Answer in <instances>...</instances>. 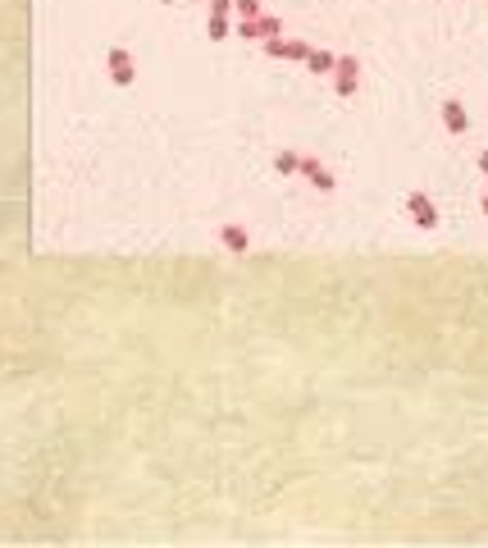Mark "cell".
<instances>
[{"label":"cell","mask_w":488,"mask_h":548,"mask_svg":"<svg viewBox=\"0 0 488 548\" xmlns=\"http://www.w3.org/2000/svg\"><path fill=\"white\" fill-rule=\"evenodd\" d=\"M105 65H110V83H114V87H132L137 65H132V51H128V46H110Z\"/></svg>","instance_id":"obj_1"},{"label":"cell","mask_w":488,"mask_h":548,"mask_svg":"<svg viewBox=\"0 0 488 548\" xmlns=\"http://www.w3.org/2000/svg\"><path fill=\"white\" fill-rule=\"evenodd\" d=\"M360 87V65L351 55H338V69H333V92L338 96H351Z\"/></svg>","instance_id":"obj_2"},{"label":"cell","mask_w":488,"mask_h":548,"mask_svg":"<svg viewBox=\"0 0 488 548\" xmlns=\"http://www.w3.org/2000/svg\"><path fill=\"white\" fill-rule=\"evenodd\" d=\"M406 210H411V219L420 229H438V206L424 197V192H411V197H406Z\"/></svg>","instance_id":"obj_3"},{"label":"cell","mask_w":488,"mask_h":548,"mask_svg":"<svg viewBox=\"0 0 488 548\" xmlns=\"http://www.w3.org/2000/svg\"><path fill=\"white\" fill-rule=\"evenodd\" d=\"M261 46H265L270 60H306V55H311L306 42H283V37H270V42H261Z\"/></svg>","instance_id":"obj_4"},{"label":"cell","mask_w":488,"mask_h":548,"mask_svg":"<svg viewBox=\"0 0 488 548\" xmlns=\"http://www.w3.org/2000/svg\"><path fill=\"white\" fill-rule=\"evenodd\" d=\"M302 174L311 178V183L320 187V192H333V187H338V178L329 174V169H324V164H320V160H315V155H302Z\"/></svg>","instance_id":"obj_5"},{"label":"cell","mask_w":488,"mask_h":548,"mask_svg":"<svg viewBox=\"0 0 488 548\" xmlns=\"http://www.w3.org/2000/svg\"><path fill=\"white\" fill-rule=\"evenodd\" d=\"M219 242H224L233 256H242V252L251 247V233L242 229V224H224V229H219Z\"/></svg>","instance_id":"obj_6"},{"label":"cell","mask_w":488,"mask_h":548,"mask_svg":"<svg viewBox=\"0 0 488 548\" xmlns=\"http://www.w3.org/2000/svg\"><path fill=\"white\" fill-rule=\"evenodd\" d=\"M443 123H447V132H466L470 128L466 105H461V101H443Z\"/></svg>","instance_id":"obj_7"},{"label":"cell","mask_w":488,"mask_h":548,"mask_svg":"<svg viewBox=\"0 0 488 548\" xmlns=\"http://www.w3.org/2000/svg\"><path fill=\"white\" fill-rule=\"evenodd\" d=\"M306 65H311V74H333L338 55L333 51H311V55H306Z\"/></svg>","instance_id":"obj_8"},{"label":"cell","mask_w":488,"mask_h":548,"mask_svg":"<svg viewBox=\"0 0 488 548\" xmlns=\"http://www.w3.org/2000/svg\"><path fill=\"white\" fill-rule=\"evenodd\" d=\"M274 169H279V174H302V155L297 151H279L274 155Z\"/></svg>","instance_id":"obj_9"},{"label":"cell","mask_w":488,"mask_h":548,"mask_svg":"<svg viewBox=\"0 0 488 548\" xmlns=\"http://www.w3.org/2000/svg\"><path fill=\"white\" fill-rule=\"evenodd\" d=\"M283 33V23L274 19V14H261V42H270V37H279Z\"/></svg>","instance_id":"obj_10"},{"label":"cell","mask_w":488,"mask_h":548,"mask_svg":"<svg viewBox=\"0 0 488 548\" xmlns=\"http://www.w3.org/2000/svg\"><path fill=\"white\" fill-rule=\"evenodd\" d=\"M233 10H238L242 19H261V14H265V10H261V0H233Z\"/></svg>","instance_id":"obj_11"},{"label":"cell","mask_w":488,"mask_h":548,"mask_svg":"<svg viewBox=\"0 0 488 548\" xmlns=\"http://www.w3.org/2000/svg\"><path fill=\"white\" fill-rule=\"evenodd\" d=\"M238 37H247V42H261V19H242V23H238Z\"/></svg>","instance_id":"obj_12"},{"label":"cell","mask_w":488,"mask_h":548,"mask_svg":"<svg viewBox=\"0 0 488 548\" xmlns=\"http://www.w3.org/2000/svg\"><path fill=\"white\" fill-rule=\"evenodd\" d=\"M228 37V19H215V14H210V42H224Z\"/></svg>","instance_id":"obj_13"},{"label":"cell","mask_w":488,"mask_h":548,"mask_svg":"<svg viewBox=\"0 0 488 548\" xmlns=\"http://www.w3.org/2000/svg\"><path fill=\"white\" fill-rule=\"evenodd\" d=\"M228 10H233V0H210V14L215 19H228Z\"/></svg>","instance_id":"obj_14"},{"label":"cell","mask_w":488,"mask_h":548,"mask_svg":"<svg viewBox=\"0 0 488 548\" xmlns=\"http://www.w3.org/2000/svg\"><path fill=\"white\" fill-rule=\"evenodd\" d=\"M479 169H484V174H488V151H479Z\"/></svg>","instance_id":"obj_15"},{"label":"cell","mask_w":488,"mask_h":548,"mask_svg":"<svg viewBox=\"0 0 488 548\" xmlns=\"http://www.w3.org/2000/svg\"><path fill=\"white\" fill-rule=\"evenodd\" d=\"M479 206H484V215H488V192H484V201H479Z\"/></svg>","instance_id":"obj_16"}]
</instances>
